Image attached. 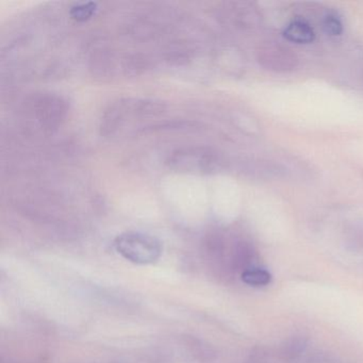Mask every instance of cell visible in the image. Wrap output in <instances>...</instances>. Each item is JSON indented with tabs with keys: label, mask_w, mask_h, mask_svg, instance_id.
Instances as JSON below:
<instances>
[{
	"label": "cell",
	"mask_w": 363,
	"mask_h": 363,
	"mask_svg": "<svg viewBox=\"0 0 363 363\" xmlns=\"http://www.w3.org/2000/svg\"><path fill=\"white\" fill-rule=\"evenodd\" d=\"M167 109L163 101L150 99H121L110 104L101 120L104 137L118 135L128 123L161 116Z\"/></svg>",
	"instance_id": "1"
},
{
	"label": "cell",
	"mask_w": 363,
	"mask_h": 363,
	"mask_svg": "<svg viewBox=\"0 0 363 363\" xmlns=\"http://www.w3.org/2000/svg\"><path fill=\"white\" fill-rule=\"evenodd\" d=\"M23 113L25 122L42 133L57 130L65 123L69 113V105L58 94H41L26 101Z\"/></svg>",
	"instance_id": "2"
},
{
	"label": "cell",
	"mask_w": 363,
	"mask_h": 363,
	"mask_svg": "<svg viewBox=\"0 0 363 363\" xmlns=\"http://www.w3.org/2000/svg\"><path fill=\"white\" fill-rule=\"evenodd\" d=\"M165 164L171 171L192 175H208L220 171V155L205 146H186L177 148L167 157Z\"/></svg>",
	"instance_id": "3"
},
{
	"label": "cell",
	"mask_w": 363,
	"mask_h": 363,
	"mask_svg": "<svg viewBox=\"0 0 363 363\" xmlns=\"http://www.w3.org/2000/svg\"><path fill=\"white\" fill-rule=\"evenodd\" d=\"M114 248L123 258L137 264L156 262L162 254V245L157 238L137 231L118 235L114 240Z\"/></svg>",
	"instance_id": "4"
},
{
	"label": "cell",
	"mask_w": 363,
	"mask_h": 363,
	"mask_svg": "<svg viewBox=\"0 0 363 363\" xmlns=\"http://www.w3.org/2000/svg\"><path fill=\"white\" fill-rule=\"evenodd\" d=\"M259 61L269 69L284 72L294 69L297 59L288 48L279 44H269L259 50Z\"/></svg>",
	"instance_id": "5"
},
{
	"label": "cell",
	"mask_w": 363,
	"mask_h": 363,
	"mask_svg": "<svg viewBox=\"0 0 363 363\" xmlns=\"http://www.w3.org/2000/svg\"><path fill=\"white\" fill-rule=\"evenodd\" d=\"M284 35L286 40L297 44L311 43L315 37L311 26L303 21L299 20L289 24Z\"/></svg>",
	"instance_id": "6"
},
{
	"label": "cell",
	"mask_w": 363,
	"mask_h": 363,
	"mask_svg": "<svg viewBox=\"0 0 363 363\" xmlns=\"http://www.w3.org/2000/svg\"><path fill=\"white\" fill-rule=\"evenodd\" d=\"M97 10H99V5L94 1L78 3L71 8L69 16L76 22H88L96 14Z\"/></svg>",
	"instance_id": "7"
},
{
	"label": "cell",
	"mask_w": 363,
	"mask_h": 363,
	"mask_svg": "<svg viewBox=\"0 0 363 363\" xmlns=\"http://www.w3.org/2000/svg\"><path fill=\"white\" fill-rule=\"evenodd\" d=\"M271 274L265 269H259V267H250L242 273V280L250 286H267L271 282Z\"/></svg>",
	"instance_id": "8"
},
{
	"label": "cell",
	"mask_w": 363,
	"mask_h": 363,
	"mask_svg": "<svg viewBox=\"0 0 363 363\" xmlns=\"http://www.w3.org/2000/svg\"><path fill=\"white\" fill-rule=\"evenodd\" d=\"M324 29L330 35H339L342 33V23L335 16H328L324 21Z\"/></svg>",
	"instance_id": "9"
}]
</instances>
